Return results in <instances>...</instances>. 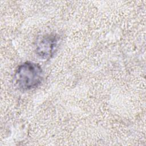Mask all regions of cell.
Listing matches in <instances>:
<instances>
[{
    "label": "cell",
    "instance_id": "obj_1",
    "mask_svg": "<svg viewBox=\"0 0 146 146\" xmlns=\"http://www.w3.org/2000/svg\"><path fill=\"white\" fill-rule=\"evenodd\" d=\"M43 79V71L36 63L26 61L19 65L14 76L15 84L22 91H30L39 87Z\"/></svg>",
    "mask_w": 146,
    "mask_h": 146
},
{
    "label": "cell",
    "instance_id": "obj_2",
    "mask_svg": "<svg viewBox=\"0 0 146 146\" xmlns=\"http://www.w3.org/2000/svg\"><path fill=\"white\" fill-rule=\"evenodd\" d=\"M59 42V36L54 33L46 34L38 36L34 46L36 55L43 60L51 59L57 51Z\"/></svg>",
    "mask_w": 146,
    "mask_h": 146
}]
</instances>
